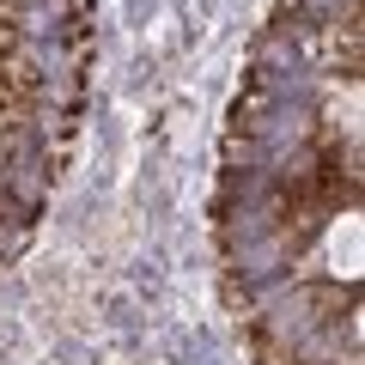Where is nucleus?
<instances>
[{
  "instance_id": "nucleus-1",
  "label": "nucleus",
  "mask_w": 365,
  "mask_h": 365,
  "mask_svg": "<svg viewBox=\"0 0 365 365\" xmlns=\"http://www.w3.org/2000/svg\"><path fill=\"white\" fill-rule=\"evenodd\" d=\"M359 0H274L213 182L220 287L256 365H365Z\"/></svg>"
},
{
  "instance_id": "nucleus-2",
  "label": "nucleus",
  "mask_w": 365,
  "mask_h": 365,
  "mask_svg": "<svg viewBox=\"0 0 365 365\" xmlns=\"http://www.w3.org/2000/svg\"><path fill=\"white\" fill-rule=\"evenodd\" d=\"M91 0H0V268L37 244L91 110Z\"/></svg>"
}]
</instances>
